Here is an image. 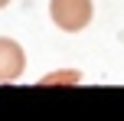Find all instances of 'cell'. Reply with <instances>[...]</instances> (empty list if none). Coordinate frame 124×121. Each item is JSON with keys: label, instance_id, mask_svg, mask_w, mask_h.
<instances>
[{"label": "cell", "instance_id": "1", "mask_svg": "<svg viewBox=\"0 0 124 121\" xmlns=\"http://www.w3.org/2000/svg\"><path fill=\"white\" fill-rule=\"evenodd\" d=\"M95 16L92 0H49V20L62 33H82Z\"/></svg>", "mask_w": 124, "mask_h": 121}, {"label": "cell", "instance_id": "2", "mask_svg": "<svg viewBox=\"0 0 124 121\" xmlns=\"http://www.w3.org/2000/svg\"><path fill=\"white\" fill-rule=\"evenodd\" d=\"M26 72V49L10 36H0V82H16Z\"/></svg>", "mask_w": 124, "mask_h": 121}, {"label": "cell", "instance_id": "3", "mask_svg": "<svg viewBox=\"0 0 124 121\" xmlns=\"http://www.w3.org/2000/svg\"><path fill=\"white\" fill-rule=\"evenodd\" d=\"M78 82H82V72L78 69H56V72H49V75L39 79L43 89H49V85H78Z\"/></svg>", "mask_w": 124, "mask_h": 121}, {"label": "cell", "instance_id": "4", "mask_svg": "<svg viewBox=\"0 0 124 121\" xmlns=\"http://www.w3.org/2000/svg\"><path fill=\"white\" fill-rule=\"evenodd\" d=\"M7 3H10V0H0V10H3V7H7Z\"/></svg>", "mask_w": 124, "mask_h": 121}]
</instances>
